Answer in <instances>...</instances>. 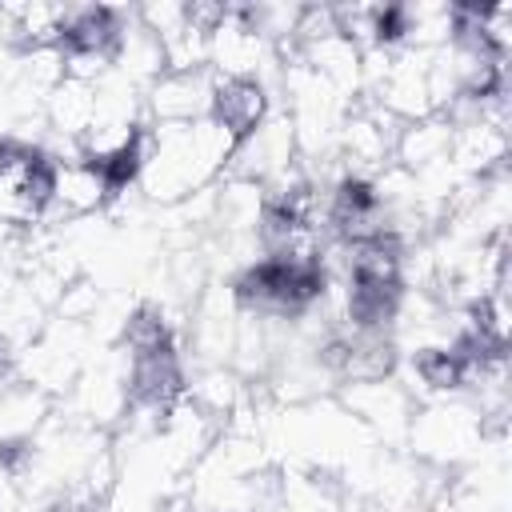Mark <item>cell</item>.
<instances>
[{
  "label": "cell",
  "mask_w": 512,
  "mask_h": 512,
  "mask_svg": "<svg viewBox=\"0 0 512 512\" xmlns=\"http://www.w3.org/2000/svg\"><path fill=\"white\" fill-rule=\"evenodd\" d=\"M232 152H236V144L208 116L196 120V124L152 128L148 132V160H144V172H140V188L160 204L196 196L228 168Z\"/></svg>",
  "instance_id": "1"
},
{
  "label": "cell",
  "mask_w": 512,
  "mask_h": 512,
  "mask_svg": "<svg viewBox=\"0 0 512 512\" xmlns=\"http://www.w3.org/2000/svg\"><path fill=\"white\" fill-rule=\"evenodd\" d=\"M212 76V68H168L164 76H156L144 96V108L152 112L156 128L204 120L212 100Z\"/></svg>",
  "instance_id": "2"
},
{
  "label": "cell",
  "mask_w": 512,
  "mask_h": 512,
  "mask_svg": "<svg viewBox=\"0 0 512 512\" xmlns=\"http://www.w3.org/2000/svg\"><path fill=\"white\" fill-rule=\"evenodd\" d=\"M272 116V100L260 76H212L208 120L228 132L232 144H244Z\"/></svg>",
  "instance_id": "3"
},
{
  "label": "cell",
  "mask_w": 512,
  "mask_h": 512,
  "mask_svg": "<svg viewBox=\"0 0 512 512\" xmlns=\"http://www.w3.org/2000/svg\"><path fill=\"white\" fill-rule=\"evenodd\" d=\"M108 200H112V192H108L104 176H100L88 160H80V156L60 160V168H56V196H52V208H48V212H60V216H88V212L104 208Z\"/></svg>",
  "instance_id": "4"
},
{
  "label": "cell",
  "mask_w": 512,
  "mask_h": 512,
  "mask_svg": "<svg viewBox=\"0 0 512 512\" xmlns=\"http://www.w3.org/2000/svg\"><path fill=\"white\" fill-rule=\"evenodd\" d=\"M476 436H484V424L472 420V412H464V408H436L412 424V440L420 444V452L440 456V460L464 452Z\"/></svg>",
  "instance_id": "5"
},
{
  "label": "cell",
  "mask_w": 512,
  "mask_h": 512,
  "mask_svg": "<svg viewBox=\"0 0 512 512\" xmlns=\"http://www.w3.org/2000/svg\"><path fill=\"white\" fill-rule=\"evenodd\" d=\"M44 112H48V124H52L60 136H68L72 148H76V140H80V136L92 128V120H96V84L76 80V76H64V80L44 96Z\"/></svg>",
  "instance_id": "6"
},
{
  "label": "cell",
  "mask_w": 512,
  "mask_h": 512,
  "mask_svg": "<svg viewBox=\"0 0 512 512\" xmlns=\"http://www.w3.org/2000/svg\"><path fill=\"white\" fill-rule=\"evenodd\" d=\"M120 344H124L128 356H148V352L180 348V344H176V328H172V320L164 316L160 304H136V308L124 316Z\"/></svg>",
  "instance_id": "7"
},
{
  "label": "cell",
  "mask_w": 512,
  "mask_h": 512,
  "mask_svg": "<svg viewBox=\"0 0 512 512\" xmlns=\"http://www.w3.org/2000/svg\"><path fill=\"white\" fill-rule=\"evenodd\" d=\"M412 372L428 392H460V388H468V364L448 344H420L412 352Z\"/></svg>",
  "instance_id": "8"
},
{
  "label": "cell",
  "mask_w": 512,
  "mask_h": 512,
  "mask_svg": "<svg viewBox=\"0 0 512 512\" xmlns=\"http://www.w3.org/2000/svg\"><path fill=\"white\" fill-rule=\"evenodd\" d=\"M20 380V352H16V344L0 332V388L4 384H16Z\"/></svg>",
  "instance_id": "9"
}]
</instances>
